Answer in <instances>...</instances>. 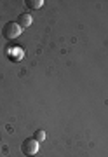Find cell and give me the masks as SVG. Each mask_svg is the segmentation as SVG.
<instances>
[{
	"label": "cell",
	"instance_id": "obj_1",
	"mask_svg": "<svg viewBox=\"0 0 108 157\" xmlns=\"http://www.w3.org/2000/svg\"><path fill=\"white\" fill-rule=\"evenodd\" d=\"M21 30H23V28H21L17 23L9 21V23L4 25V28H2V35H4L7 40H12V39H16V37L21 35Z\"/></svg>",
	"mask_w": 108,
	"mask_h": 157
},
{
	"label": "cell",
	"instance_id": "obj_3",
	"mask_svg": "<svg viewBox=\"0 0 108 157\" xmlns=\"http://www.w3.org/2000/svg\"><path fill=\"white\" fill-rule=\"evenodd\" d=\"M32 21H33V19H32V16H30V14H26V12L17 17V25H19L21 28H26V26H30V25H32Z\"/></svg>",
	"mask_w": 108,
	"mask_h": 157
},
{
	"label": "cell",
	"instance_id": "obj_4",
	"mask_svg": "<svg viewBox=\"0 0 108 157\" xmlns=\"http://www.w3.org/2000/svg\"><path fill=\"white\" fill-rule=\"evenodd\" d=\"M26 6L30 9H40V7L44 6V2L42 0H26Z\"/></svg>",
	"mask_w": 108,
	"mask_h": 157
},
{
	"label": "cell",
	"instance_id": "obj_2",
	"mask_svg": "<svg viewBox=\"0 0 108 157\" xmlns=\"http://www.w3.org/2000/svg\"><path fill=\"white\" fill-rule=\"evenodd\" d=\"M21 152L24 155H35L39 152V141L35 138H26V140L21 143Z\"/></svg>",
	"mask_w": 108,
	"mask_h": 157
},
{
	"label": "cell",
	"instance_id": "obj_5",
	"mask_svg": "<svg viewBox=\"0 0 108 157\" xmlns=\"http://www.w3.org/2000/svg\"><path fill=\"white\" fill-rule=\"evenodd\" d=\"M33 138L39 141V143H42V141L46 140V131H44V129H37V131H35V136H33Z\"/></svg>",
	"mask_w": 108,
	"mask_h": 157
}]
</instances>
